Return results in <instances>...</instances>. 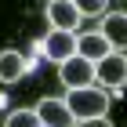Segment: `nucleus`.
<instances>
[{
  "instance_id": "nucleus-1",
  "label": "nucleus",
  "mask_w": 127,
  "mask_h": 127,
  "mask_svg": "<svg viewBox=\"0 0 127 127\" xmlns=\"http://www.w3.org/2000/svg\"><path fill=\"white\" fill-rule=\"evenodd\" d=\"M62 102H65V109L73 113V120L109 116V102H113V91H105V87H98V84H91V87H76V91H69Z\"/></svg>"
},
{
  "instance_id": "nucleus-2",
  "label": "nucleus",
  "mask_w": 127,
  "mask_h": 127,
  "mask_svg": "<svg viewBox=\"0 0 127 127\" xmlns=\"http://www.w3.org/2000/svg\"><path fill=\"white\" fill-rule=\"evenodd\" d=\"M95 84L105 91H120L127 84V55L109 51L102 62H95Z\"/></svg>"
},
{
  "instance_id": "nucleus-3",
  "label": "nucleus",
  "mask_w": 127,
  "mask_h": 127,
  "mask_svg": "<svg viewBox=\"0 0 127 127\" xmlns=\"http://www.w3.org/2000/svg\"><path fill=\"white\" fill-rule=\"evenodd\" d=\"M58 80H62V87H65V91L91 87V84H95V62L73 55V58H65V62L58 65Z\"/></svg>"
},
{
  "instance_id": "nucleus-4",
  "label": "nucleus",
  "mask_w": 127,
  "mask_h": 127,
  "mask_svg": "<svg viewBox=\"0 0 127 127\" xmlns=\"http://www.w3.org/2000/svg\"><path fill=\"white\" fill-rule=\"evenodd\" d=\"M40 55L62 65L65 58H73V55H76V33H65V29H51L47 36L40 40Z\"/></svg>"
},
{
  "instance_id": "nucleus-5",
  "label": "nucleus",
  "mask_w": 127,
  "mask_h": 127,
  "mask_svg": "<svg viewBox=\"0 0 127 127\" xmlns=\"http://www.w3.org/2000/svg\"><path fill=\"white\" fill-rule=\"evenodd\" d=\"M47 22L51 29H65V33H76V26L84 18H80V11L73 0H47Z\"/></svg>"
},
{
  "instance_id": "nucleus-6",
  "label": "nucleus",
  "mask_w": 127,
  "mask_h": 127,
  "mask_svg": "<svg viewBox=\"0 0 127 127\" xmlns=\"http://www.w3.org/2000/svg\"><path fill=\"white\" fill-rule=\"evenodd\" d=\"M33 113L40 116V124H44V127H73V124H76L62 98H40Z\"/></svg>"
},
{
  "instance_id": "nucleus-7",
  "label": "nucleus",
  "mask_w": 127,
  "mask_h": 127,
  "mask_svg": "<svg viewBox=\"0 0 127 127\" xmlns=\"http://www.w3.org/2000/svg\"><path fill=\"white\" fill-rule=\"evenodd\" d=\"M98 33L109 40L113 51H124L127 47V11H109L102 18V26H98Z\"/></svg>"
},
{
  "instance_id": "nucleus-8",
  "label": "nucleus",
  "mask_w": 127,
  "mask_h": 127,
  "mask_svg": "<svg viewBox=\"0 0 127 127\" xmlns=\"http://www.w3.org/2000/svg\"><path fill=\"white\" fill-rule=\"evenodd\" d=\"M109 40L102 36L98 29H87V33H76V55L80 58H87V62H102L109 55Z\"/></svg>"
},
{
  "instance_id": "nucleus-9",
  "label": "nucleus",
  "mask_w": 127,
  "mask_h": 127,
  "mask_svg": "<svg viewBox=\"0 0 127 127\" xmlns=\"http://www.w3.org/2000/svg\"><path fill=\"white\" fill-rule=\"evenodd\" d=\"M29 73V62L18 51H0V84H18Z\"/></svg>"
},
{
  "instance_id": "nucleus-10",
  "label": "nucleus",
  "mask_w": 127,
  "mask_h": 127,
  "mask_svg": "<svg viewBox=\"0 0 127 127\" xmlns=\"http://www.w3.org/2000/svg\"><path fill=\"white\" fill-rule=\"evenodd\" d=\"M4 127H44V124H40V116L33 109H15V113H7Z\"/></svg>"
},
{
  "instance_id": "nucleus-11",
  "label": "nucleus",
  "mask_w": 127,
  "mask_h": 127,
  "mask_svg": "<svg viewBox=\"0 0 127 127\" xmlns=\"http://www.w3.org/2000/svg\"><path fill=\"white\" fill-rule=\"evenodd\" d=\"M80 11V18H98V15H105V4L109 0H73Z\"/></svg>"
},
{
  "instance_id": "nucleus-12",
  "label": "nucleus",
  "mask_w": 127,
  "mask_h": 127,
  "mask_svg": "<svg viewBox=\"0 0 127 127\" xmlns=\"http://www.w3.org/2000/svg\"><path fill=\"white\" fill-rule=\"evenodd\" d=\"M73 127H113V120L109 116H91V120H76Z\"/></svg>"
}]
</instances>
